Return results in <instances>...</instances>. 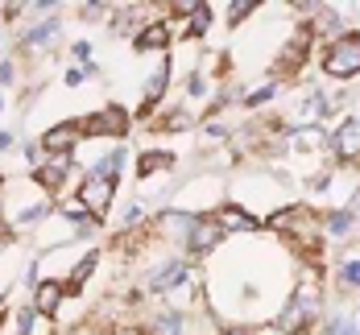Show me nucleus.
<instances>
[{"mask_svg": "<svg viewBox=\"0 0 360 335\" xmlns=\"http://www.w3.org/2000/svg\"><path fill=\"white\" fill-rule=\"evenodd\" d=\"M323 71L331 79H352V74H360V34H344L327 46Z\"/></svg>", "mask_w": 360, "mask_h": 335, "instance_id": "f257e3e1", "label": "nucleus"}, {"mask_svg": "<svg viewBox=\"0 0 360 335\" xmlns=\"http://www.w3.org/2000/svg\"><path fill=\"white\" fill-rule=\"evenodd\" d=\"M112 190H116V178H104V174H87L79 183V207L91 211V216H104L112 203Z\"/></svg>", "mask_w": 360, "mask_h": 335, "instance_id": "f03ea898", "label": "nucleus"}, {"mask_svg": "<svg viewBox=\"0 0 360 335\" xmlns=\"http://www.w3.org/2000/svg\"><path fill=\"white\" fill-rule=\"evenodd\" d=\"M79 129L91 133V137H124V133H129V112L124 108H104L100 116H87Z\"/></svg>", "mask_w": 360, "mask_h": 335, "instance_id": "7ed1b4c3", "label": "nucleus"}, {"mask_svg": "<svg viewBox=\"0 0 360 335\" xmlns=\"http://www.w3.org/2000/svg\"><path fill=\"white\" fill-rule=\"evenodd\" d=\"M311 315H315V294H307V290H302V294H294L286 302V310H282V315H278V327H282V331H302V327H307V323H311Z\"/></svg>", "mask_w": 360, "mask_h": 335, "instance_id": "20e7f679", "label": "nucleus"}, {"mask_svg": "<svg viewBox=\"0 0 360 335\" xmlns=\"http://www.w3.org/2000/svg\"><path fill=\"white\" fill-rule=\"evenodd\" d=\"M331 145H335V157H340V162H352V157H360V116H348V120L335 129Z\"/></svg>", "mask_w": 360, "mask_h": 335, "instance_id": "39448f33", "label": "nucleus"}, {"mask_svg": "<svg viewBox=\"0 0 360 335\" xmlns=\"http://www.w3.org/2000/svg\"><path fill=\"white\" fill-rule=\"evenodd\" d=\"M219 240H224V228H219L216 220H199V216H195L191 232H186V249H191V253H207V249H216Z\"/></svg>", "mask_w": 360, "mask_h": 335, "instance_id": "423d86ee", "label": "nucleus"}, {"mask_svg": "<svg viewBox=\"0 0 360 335\" xmlns=\"http://www.w3.org/2000/svg\"><path fill=\"white\" fill-rule=\"evenodd\" d=\"M79 133H83L79 124H58V129H50V133L41 137V149H46V153H58V157H63V153L71 157V149H75V141H79Z\"/></svg>", "mask_w": 360, "mask_h": 335, "instance_id": "0eeeda50", "label": "nucleus"}, {"mask_svg": "<svg viewBox=\"0 0 360 335\" xmlns=\"http://www.w3.org/2000/svg\"><path fill=\"white\" fill-rule=\"evenodd\" d=\"M63 294H67V286H63V282H37L34 310H37V315H54V310H58V302H63Z\"/></svg>", "mask_w": 360, "mask_h": 335, "instance_id": "6e6552de", "label": "nucleus"}, {"mask_svg": "<svg viewBox=\"0 0 360 335\" xmlns=\"http://www.w3.org/2000/svg\"><path fill=\"white\" fill-rule=\"evenodd\" d=\"M166 41H170V25H166V21H153V25H145L141 34H137L133 46H137V50H162Z\"/></svg>", "mask_w": 360, "mask_h": 335, "instance_id": "1a4fd4ad", "label": "nucleus"}, {"mask_svg": "<svg viewBox=\"0 0 360 335\" xmlns=\"http://www.w3.org/2000/svg\"><path fill=\"white\" fill-rule=\"evenodd\" d=\"M67 170H71V157H54L50 166H41V170H37V183L46 186V190H54V186L67 178Z\"/></svg>", "mask_w": 360, "mask_h": 335, "instance_id": "9d476101", "label": "nucleus"}, {"mask_svg": "<svg viewBox=\"0 0 360 335\" xmlns=\"http://www.w3.org/2000/svg\"><path fill=\"white\" fill-rule=\"evenodd\" d=\"M182 277H186V265H182V261H170V265L158 269V277H153L149 286H153V290H174Z\"/></svg>", "mask_w": 360, "mask_h": 335, "instance_id": "9b49d317", "label": "nucleus"}, {"mask_svg": "<svg viewBox=\"0 0 360 335\" xmlns=\"http://www.w3.org/2000/svg\"><path fill=\"white\" fill-rule=\"evenodd\" d=\"M153 335H182L179 310H158V315H153Z\"/></svg>", "mask_w": 360, "mask_h": 335, "instance_id": "f8f14e48", "label": "nucleus"}, {"mask_svg": "<svg viewBox=\"0 0 360 335\" xmlns=\"http://www.w3.org/2000/svg\"><path fill=\"white\" fill-rule=\"evenodd\" d=\"M216 223L224 228V232H228V228H236V232H252V228H257V220H249V216H245L240 207H228V211H224V216H219Z\"/></svg>", "mask_w": 360, "mask_h": 335, "instance_id": "ddd939ff", "label": "nucleus"}, {"mask_svg": "<svg viewBox=\"0 0 360 335\" xmlns=\"http://www.w3.org/2000/svg\"><path fill=\"white\" fill-rule=\"evenodd\" d=\"M166 83H170V63H166L162 71H153V79H149V87H145V112L153 108V100L166 91Z\"/></svg>", "mask_w": 360, "mask_h": 335, "instance_id": "4468645a", "label": "nucleus"}, {"mask_svg": "<svg viewBox=\"0 0 360 335\" xmlns=\"http://www.w3.org/2000/svg\"><path fill=\"white\" fill-rule=\"evenodd\" d=\"M166 166H170V153H162V149H153V153H145L141 162H137V174H141V178H149L153 170H166Z\"/></svg>", "mask_w": 360, "mask_h": 335, "instance_id": "2eb2a0df", "label": "nucleus"}, {"mask_svg": "<svg viewBox=\"0 0 360 335\" xmlns=\"http://www.w3.org/2000/svg\"><path fill=\"white\" fill-rule=\"evenodd\" d=\"M96 261H100V257L91 253V257H83L79 265H75V273H71V294L79 290V286H83V282H87V277H91V269H96Z\"/></svg>", "mask_w": 360, "mask_h": 335, "instance_id": "dca6fc26", "label": "nucleus"}, {"mask_svg": "<svg viewBox=\"0 0 360 335\" xmlns=\"http://www.w3.org/2000/svg\"><path fill=\"white\" fill-rule=\"evenodd\" d=\"M207 25H212V8L207 4H195V17H191V34H207Z\"/></svg>", "mask_w": 360, "mask_h": 335, "instance_id": "f3484780", "label": "nucleus"}, {"mask_svg": "<svg viewBox=\"0 0 360 335\" xmlns=\"http://www.w3.org/2000/svg\"><path fill=\"white\" fill-rule=\"evenodd\" d=\"M327 335H360L356 323L348 319V315H331V323H327Z\"/></svg>", "mask_w": 360, "mask_h": 335, "instance_id": "a211bd4d", "label": "nucleus"}, {"mask_svg": "<svg viewBox=\"0 0 360 335\" xmlns=\"http://www.w3.org/2000/svg\"><path fill=\"white\" fill-rule=\"evenodd\" d=\"M58 34V21H46V25H37V29H30V37H25V46H41L46 37Z\"/></svg>", "mask_w": 360, "mask_h": 335, "instance_id": "6ab92c4d", "label": "nucleus"}, {"mask_svg": "<svg viewBox=\"0 0 360 335\" xmlns=\"http://www.w3.org/2000/svg\"><path fill=\"white\" fill-rule=\"evenodd\" d=\"M252 8H257L252 0H236V4H228V21H245Z\"/></svg>", "mask_w": 360, "mask_h": 335, "instance_id": "aec40b11", "label": "nucleus"}, {"mask_svg": "<svg viewBox=\"0 0 360 335\" xmlns=\"http://www.w3.org/2000/svg\"><path fill=\"white\" fill-rule=\"evenodd\" d=\"M344 282H348V286H360V261H348V265H344Z\"/></svg>", "mask_w": 360, "mask_h": 335, "instance_id": "412c9836", "label": "nucleus"}, {"mask_svg": "<svg viewBox=\"0 0 360 335\" xmlns=\"http://www.w3.org/2000/svg\"><path fill=\"white\" fill-rule=\"evenodd\" d=\"M41 216H46V207H25V211L17 216V223H37Z\"/></svg>", "mask_w": 360, "mask_h": 335, "instance_id": "4be33fe9", "label": "nucleus"}, {"mask_svg": "<svg viewBox=\"0 0 360 335\" xmlns=\"http://www.w3.org/2000/svg\"><path fill=\"white\" fill-rule=\"evenodd\" d=\"M269 96H274V83H269V87H257V91L249 96V108H257V104H265Z\"/></svg>", "mask_w": 360, "mask_h": 335, "instance_id": "5701e85b", "label": "nucleus"}, {"mask_svg": "<svg viewBox=\"0 0 360 335\" xmlns=\"http://www.w3.org/2000/svg\"><path fill=\"white\" fill-rule=\"evenodd\" d=\"M348 223H352V216H348V211H340V216H331V232L340 236V232H348Z\"/></svg>", "mask_w": 360, "mask_h": 335, "instance_id": "b1692460", "label": "nucleus"}, {"mask_svg": "<svg viewBox=\"0 0 360 335\" xmlns=\"http://www.w3.org/2000/svg\"><path fill=\"white\" fill-rule=\"evenodd\" d=\"M34 319H37V310H21V335L34 331Z\"/></svg>", "mask_w": 360, "mask_h": 335, "instance_id": "393cba45", "label": "nucleus"}, {"mask_svg": "<svg viewBox=\"0 0 360 335\" xmlns=\"http://www.w3.org/2000/svg\"><path fill=\"white\" fill-rule=\"evenodd\" d=\"M207 91V83H203V74H191V96H203Z\"/></svg>", "mask_w": 360, "mask_h": 335, "instance_id": "a878e982", "label": "nucleus"}, {"mask_svg": "<svg viewBox=\"0 0 360 335\" xmlns=\"http://www.w3.org/2000/svg\"><path fill=\"white\" fill-rule=\"evenodd\" d=\"M141 220V207H137V203H133V207H129V211H124V223H137Z\"/></svg>", "mask_w": 360, "mask_h": 335, "instance_id": "bb28decb", "label": "nucleus"}, {"mask_svg": "<svg viewBox=\"0 0 360 335\" xmlns=\"http://www.w3.org/2000/svg\"><path fill=\"white\" fill-rule=\"evenodd\" d=\"M83 83V71H67V87H79Z\"/></svg>", "mask_w": 360, "mask_h": 335, "instance_id": "cd10ccee", "label": "nucleus"}, {"mask_svg": "<svg viewBox=\"0 0 360 335\" xmlns=\"http://www.w3.org/2000/svg\"><path fill=\"white\" fill-rule=\"evenodd\" d=\"M13 79V63H0V83H8Z\"/></svg>", "mask_w": 360, "mask_h": 335, "instance_id": "c85d7f7f", "label": "nucleus"}, {"mask_svg": "<svg viewBox=\"0 0 360 335\" xmlns=\"http://www.w3.org/2000/svg\"><path fill=\"white\" fill-rule=\"evenodd\" d=\"M352 216H360V186H356V195H352V207H348Z\"/></svg>", "mask_w": 360, "mask_h": 335, "instance_id": "c756f323", "label": "nucleus"}, {"mask_svg": "<svg viewBox=\"0 0 360 335\" xmlns=\"http://www.w3.org/2000/svg\"><path fill=\"white\" fill-rule=\"evenodd\" d=\"M8 145H13V137H8V133H0V153H4Z\"/></svg>", "mask_w": 360, "mask_h": 335, "instance_id": "7c9ffc66", "label": "nucleus"}, {"mask_svg": "<svg viewBox=\"0 0 360 335\" xmlns=\"http://www.w3.org/2000/svg\"><path fill=\"white\" fill-rule=\"evenodd\" d=\"M228 335H249V331H228Z\"/></svg>", "mask_w": 360, "mask_h": 335, "instance_id": "2f4dec72", "label": "nucleus"}]
</instances>
